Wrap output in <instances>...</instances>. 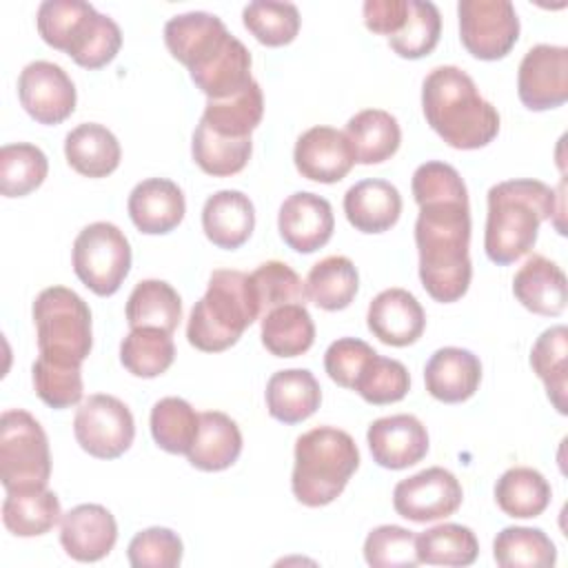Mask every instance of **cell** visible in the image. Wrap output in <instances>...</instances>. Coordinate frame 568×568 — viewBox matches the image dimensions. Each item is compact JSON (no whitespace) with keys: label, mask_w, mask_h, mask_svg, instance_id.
Returning a JSON list of instances; mask_svg holds the SVG:
<instances>
[{"label":"cell","mask_w":568,"mask_h":568,"mask_svg":"<svg viewBox=\"0 0 568 568\" xmlns=\"http://www.w3.org/2000/svg\"><path fill=\"white\" fill-rule=\"evenodd\" d=\"M415 244L419 253V280L426 293L442 304H450L464 297L473 277V264L468 255V195L419 204Z\"/></svg>","instance_id":"1"},{"label":"cell","mask_w":568,"mask_h":568,"mask_svg":"<svg viewBox=\"0 0 568 568\" xmlns=\"http://www.w3.org/2000/svg\"><path fill=\"white\" fill-rule=\"evenodd\" d=\"M422 109L428 126L453 149H481L499 133L497 109L479 93L475 80L453 64L435 67L424 78Z\"/></svg>","instance_id":"2"},{"label":"cell","mask_w":568,"mask_h":568,"mask_svg":"<svg viewBox=\"0 0 568 568\" xmlns=\"http://www.w3.org/2000/svg\"><path fill=\"white\" fill-rule=\"evenodd\" d=\"M484 251L490 262L506 266L530 253L544 220L557 213V193L541 180H506L486 195Z\"/></svg>","instance_id":"3"},{"label":"cell","mask_w":568,"mask_h":568,"mask_svg":"<svg viewBox=\"0 0 568 568\" xmlns=\"http://www.w3.org/2000/svg\"><path fill=\"white\" fill-rule=\"evenodd\" d=\"M255 320L260 308L251 277L235 268H217L189 315L186 339L197 351L220 353L231 348Z\"/></svg>","instance_id":"4"},{"label":"cell","mask_w":568,"mask_h":568,"mask_svg":"<svg viewBox=\"0 0 568 568\" xmlns=\"http://www.w3.org/2000/svg\"><path fill=\"white\" fill-rule=\"evenodd\" d=\"M359 466L355 439L339 428L317 426L295 442L291 488L300 504L320 508L335 501Z\"/></svg>","instance_id":"5"},{"label":"cell","mask_w":568,"mask_h":568,"mask_svg":"<svg viewBox=\"0 0 568 568\" xmlns=\"http://www.w3.org/2000/svg\"><path fill=\"white\" fill-rule=\"evenodd\" d=\"M31 313L40 355L82 366L93 346L87 302L67 286H49L38 293Z\"/></svg>","instance_id":"6"},{"label":"cell","mask_w":568,"mask_h":568,"mask_svg":"<svg viewBox=\"0 0 568 568\" xmlns=\"http://www.w3.org/2000/svg\"><path fill=\"white\" fill-rule=\"evenodd\" d=\"M51 475L49 439L40 422L20 408L0 417V481L7 493L47 488Z\"/></svg>","instance_id":"7"},{"label":"cell","mask_w":568,"mask_h":568,"mask_svg":"<svg viewBox=\"0 0 568 568\" xmlns=\"http://www.w3.org/2000/svg\"><path fill=\"white\" fill-rule=\"evenodd\" d=\"M71 257L78 280L100 297L113 295L131 268L129 240L111 222L84 226L73 242Z\"/></svg>","instance_id":"8"},{"label":"cell","mask_w":568,"mask_h":568,"mask_svg":"<svg viewBox=\"0 0 568 568\" xmlns=\"http://www.w3.org/2000/svg\"><path fill=\"white\" fill-rule=\"evenodd\" d=\"M73 435L91 457L115 459L133 444L135 422L124 402L98 393L89 395L75 410Z\"/></svg>","instance_id":"9"},{"label":"cell","mask_w":568,"mask_h":568,"mask_svg":"<svg viewBox=\"0 0 568 568\" xmlns=\"http://www.w3.org/2000/svg\"><path fill=\"white\" fill-rule=\"evenodd\" d=\"M459 38L479 60H499L519 38V18L510 0H459Z\"/></svg>","instance_id":"10"},{"label":"cell","mask_w":568,"mask_h":568,"mask_svg":"<svg viewBox=\"0 0 568 568\" xmlns=\"http://www.w3.org/2000/svg\"><path fill=\"white\" fill-rule=\"evenodd\" d=\"M464 490L457 477L442 468L430 466L419 470L393 488V508L404 519L426 524L450 517L462 506Z\"/></svg>","instance_id":"11"},{"label":"cell","mask_w":568,"mask_h":568,"mask_svg":"<svg viewBox=\"0 0 568 568\" xmlns=\"http://www.w3.org/2000/svg\"><path fill=\"white\" fill-rule=\"evenodd\" d=\"M517 95L530 111L557 109L568 100V49L535 44L517 71Z\"/></svg>","instance_id":"12"},{"label":"cell","mask_w":568,"mask_h":568,"mask_svg":"<svg viewBox=\"0 0 568 568\" xmlns=\"http://www.w3.org/2000/svg\"><path fill=\"white\" fill-rule=\"evenodd\" d=\"M18 98L36 122L60 124L75 109V84L60 64L36 60L20 71Z\"/></svg>","instance_id":"13"},{"label":"cell","mask_w":568,"mask_h":568,"mask_svg":"<svg viewBox=\"0 0 568 568\" xmlns=\"http://www.w3.org/2000/svg\"><path fill=\"white\" fill-rule=\"evenodd\" d=\"M293 162L302 178L333 184L351 173L355 153L344 131L333 126H311L295 142Z\"/></svg>","instance_id":"14"},{"label":"cell","mask_w":568,"mask_h":568,"mask_svg":"<svg viewBox=\"0 0 568 568\" xmlns=\"http://www.w3.org/2000/svg\"><path fill=\"white\" fill-rule=\"evenodd\" d=\"M277 229L284 244L297 253L322 248L335 229L331 202L311 191L288 195L277 213Z\"/></svg>","instance_id":"15"},{"label":"cell","mask_w":568,"mask_h":568,"mask_svg":"<svg viewBox=\"0 0 568 568\" xmlns=\"http://www.w3.org/2000/svg\"><path fill=\"white\" fill-rule=\"evenodd\" d=\"M366 442L373 462L390 470L415 466L428 453L426 426L415 415L408 413L375 419L368 426Z\"/></svg>","instance_id":"16"},{"label":"cell","mask_w":568,"mask_h":568,"mask_svg":"<svg viewBox=\"0 0 568 568\" xmlns=\"http://www.w3.org/2000/svg\"><path fill=\"white\" fill-rule=\"evenodd\" d=\"M118 541L115 517L100 504H80L60 519V544L75 561H100Z\"/></svg>","instance_id":"17"},{"label":"cell","mask_w":568,"mask_h":568,"mask_svg":"<svg viewBox=\"0 0 568 568\" xmlns=\"http://www.w3.org/2000/svg\"><path fill=\"white\" fill-rule=\"evenodd\" d=\"M366 324L382 344L408 346L422 337L426 313L406 288H386L371 300Z\"/></svg>","instance_id":"18"},{"label":"cell","mask_w":568,"mask_h":568,"mask_svg":"<svg viewBox=\"0 0 568 568\" xmlns=\"http://www.w3.org/2000/svg\"><path fill=\"white\" fill-rule=\"evenodd\" d=\"M129 217L140 233L164 235L171 233L186 213L182 189L166 178H149L129 193Z\"/></svg>","instance_id":"19"},{"label":"cell","mask_w":568,"mask_h":568,"mask_svg":"<svg viewBox=\"0 0 568 568\" xmlns=\"http://www.w3.org/2000/svg\"><path fill=\"white\" fill-rule=\"evenodd\" d=\"M229 29L215 13L189 11L164 24V42L171 55L189 71L209 60L229 38Z\"/></svg>","instance_id":"20"},{"label":"cell","mask_w":568,"mask_h":568,"mask_svg":"<svg viewBox=\"0 0 568 568\" xmlns=\"http://www.w3.org/2000/svg\"><path fill=\"white\" fill-rule=\"evenodd\" d=\"M479 382V357L457 346H444L435 351L424 368L426 390L444 404H459L470 399L477 393Z\"/></svg>","instance_id":"21"},{"label":"cell","mask_w":568,"mask_h":568,"mask_svg":"<svg viewBox=\"0 0 568 568\" xmlns=\"http://www.w3.org/2000/svg\"><path fill=\"white\" fill-rule=\"evenodd\" d=\"M517 302L535 315H561L568 302V284L564 271L548 257L530 255L513 277Z\"/></svg>","instance_id":"22"},{"label":"cell","mask_w":568,"mask_h":568,"mask_svg":"<svg viewBox=\"0 0 568 568\" xmlns=\"http://www.w3.org/2000/svg\"><path fill=\"white\" fill-rule=\"evenodd\" d=\"M202 229L217 248H240L255 229L253 202L235 189L213 193L202 206Z\"/></svg>","instance_id":"23"},{"label":"cell","mask_w":568,"mask_h":568,"mask_svg":"<svg viewBox=\"0 0 568 568\" xmlns=\"http://www.w3.org/2000/svg\"><path fill=\"white\" fill-rule=\"evenodd\" d=\"M191 80L209 100H224L240 93L251 80V53L233 33L202 64L193 67Z\"/></svg>","instance_id":"24"},{"label":"cell","mask_w":568,"mask_h":568,"mask_svg":"<svg viewBox=\"0 0 568 568\" xmlns=\"http://www.w3.org/2000/svg\"><path fill=\"white\" fill-rule=\"evenodd\" d=\"M344 213L362 233H384L402 215V195L386 180H362L344 193Z\"/></svg>","instance_id":"25"},{"label":"cell","mask_w":568,"mask_h":568,"mask_svg":"<svg viewBox=\"0 0 568 568\" xmlns=\"http://www.w3.org/2000/svg\"><path fill=\"white\" fill-rule=\"evenodd\" d=\"M322 402V388L306 368H286L271 375L266 384L268 415L282 424H300L308 419Z\"/></svg>","instance_id":"26"},{"label":"cell","mask_w":568,"mask_h":568,"mask_svg":"<svg viewBox=\"0 0 568 568\" xmlns=\"http://www.w3.org/2000/svg\"><path fill=\"white\" fill-rule=\"evenodd\" d=\"M64 155L73 171L84 178H106L120 166L118 138L98 122H82L64 138Z\"/></svg>","instance_id":"27"},{"label":"cell","mask_w":568,"mask_h":568,"mask_svg":"<svg viewBox=\"0 0 568 568\" xmlns=\"http://www.w3.org/2000/svg\"><path fill=\"white\" fill-rule=\"evenodd\" d=\"M242 453V433L237 424L220 410L200 413V430L197 437L186 453L191 466L217 473L237 462Z\"/></svg>","instance_id":"28"},{"label":"cell","mask_w":568,"mask_h":568,"mask_svg":"<svg viewBox=\"0 0 568 568\" xmlns=\"http://www.w3.org/2000/svg\"><path fill=\"white\" fill-rule=\"evenodd\" d=\"M95 18V7L84 0H44L38 7L36 24L49 47L71 55L91 31Z\"/></svg>","instance_id":"29"},{"label":"cell","mask_w":568,"mask_h":568,"mask_svg":"<svg viewBox=\"0 0 568 568\" xmlns=\"http://www.w3.org/2000/svg\"><path fill=\"white\" fill-rule=\"evenodd\" d=\"M344 135L359 164H379L393 158L402 142L397 118L384 109H364L355 113L346 122Z\"/></svg>","instance_id":"30"},{"label":"cell","mask_w":568,"mask_h":568,"mask_svg":"<svg viewBox=\"0 0 568 568\" xmlns=\"http://www.w3.org/2000/svg\"><path fill=\"white\" fill-rule=\"evenodd\" d=\"M262 344L275 357L304 355L315 342V324L304 304H282L262 317Z\"/></svg>","instance_id":"31"},{"label":"cell","mask_w":568,"mask_h":568,"mask_svg":"<svg viewBox=\"0 0 568 568\" xmlns=\"http://www.w3.org/2000/svg\"><path fill=\"white\" fill-rule=\"evenodd\" d=\"M182 320V300L164 280H142L126 300V322L131 328H162L173 333Z\"/></svg>","instance_id":"32"},{"label":"cell","mask_w":568,"mask_h":568,"mask_svg":"<svg viewBox=\"0 0 568 568\" xmlns=\"http://www.w3.org/2000/svg\"><path fill=\"white\" fill-rule=\"evenodd\" d=\"M359 288V275L355 264L346 255H328L313 264L306 275V297L324 311L346 308Z\"/></svg>","instance_id":"33"},{"label":"cell","mask_w":568,"mask_h":568,"mask_svg":"<svg viewBox=\"0 0 568 568\" xmlns=\"http://www.w3.org/2000/svg\"><path fill=\"white\" fill-rule=\"evenodd\" d=\"M552 490L548 479L530 468L515 466L508 468L495 484V501L508 515L517 519L539 517L550 504Z\"/></svg>","instance_id":"34"},{"label":"cell","mask_w":568,"mask_h":568,"mask_svg":"<svg viewBox=\"0 0 568 568\" xmlns=\"http://www.w3.org/2000/svg\"><path fill=\"white\" fill-rule=\"evenodd\" d=\"M62 519L60 499L53 490L7 493L2 501V521L16 537H38L49 532Z\"/></svg>","instance_id":"35"},{"label":"cell","mask_w":568,"mask_h":568,"mask_svg":"<svg viewBox=\"0 0 568 568\" xmlns=\"http://www.w3.org/2000/svg\"><path fill=\"white\" fill-rule=\"evenodd\" d=\"M264 98L255 80H251L240 93L224 100H206L202 122L226 138H251L253 129L262 122Z\"/></svg>","instance_id":"36"},{"label":"cell","mask_w":568,"mask_h":568,"mask_svg":"<svg viewBox=\"0 0 568 568\" xmlns=\"http://www.w3.org/2000/svg\"><path fill=\"white\" fill-rule=\"evenodd\" d=\"M253 153L251 138H226L211 131L202 120L197 122L191 140V155L195 164L213 175L229 178L240 173Z\"/></svg>","instance_id":"37"},{"label":"cell","mask_w":568,"mask_h":568,"mask_svg":"<svg viewBox=\"0 0 568 568\" xmlns=\"http://www.w3.org/2000/svg\"><path fill=\"white\" fill-rule=\"evenodd\" d=\"M493 557L501 568H550L557 548L541 528L508 526L493 541Z\"/></svg>","instance_id":"38"},{"label":"cell","mask_w":568,"mask_h":568,"mask_svg":"<svg viewBox=\"0 0 568 568\" xmlns=\"http://www.w3.org/2000/svg\"><path fill=\"white\" fill-rule=\"evenodd\" d=\"M566 357H568V328L564 324L546 328L532 344L530 366L544 382L548 399L557 413L566 415Z\"/></svg>","instance_id":"39"},{"label":"cell","mask_w":568,"mask_h":568,"mask_svg":"<svg viewBox=\"0 0 568 568\" xmlns=\"http://www.w3.org/2000/svg\"><path fill=\"white\" fill-rule=\"evenodd\" d=\"M175 359L171 333L162 328H131L120 344L122 366L142 379L162 375Z\"/></svg>","instance_id":"40"},{"label":"cell","mask_w":568,"mask_h":568,"mask_svg":"<svg viewBox=\"0 0 568 568\" xmlns=\"http://www.w3.org/2000/svg\"><path fill=\"white\" fill-rule=\"evenodd\" d=\"M151 435L155 444L173 455H186L200 430V415L182 397H162L151 408Z\"/></svg>","instance_id":"41"},{"label":"cell","mask_w":568,"mask_h":568,"mask_svg":"<svg viewBox=\"0 0 568 568\" xmlns=\"http://www.w3.org/2000/svg\"><path fill=\"white\" fill-rule=\"evenodd\" d=\"M479 555L475 532L462 524H439L417 535V559L428 566H470Z\"/></svg>","instance_id":"42"},{"label":"cell","mask_w":568,"mask_h":568,"mask_svg":"<svg viewBox=\"0 0 568 568\" xmlns=\"http://www.w3.org/2000/svg\"><path fill=\"white\" fill-rule=\"evenodd\" d=\"M49 173V160L40 146L29 142L0 149V191L4 197H22L36 191Z\"/></svg>","instance_id":"43"},{"label":"cell","mask_w":568,"mask_h":568,"mask_svg":"<svg viewBox=\"0 0 568 568\" xmlns=\"http://www.w3.org/2000/svg\"><path fill=\"white\" fill-rule=\"evenodd\" d=\"M442 33L439 9L428 0H408V13L404 27L388 38L390 49L408 60H419L428 55Z\"/></svg>","instance_id":"44"},{"label":"cell","mask_w":568,"mask_h":568,"mask_svg":"<svg viewBox=\"0 0 568 568\" xmlns=\"http://www.w3.org/2000/svg\"><path fill=\"white\" fill-rule=\"evenodd\" d=\"M300 11L293 2L255 0L242 9L244 27L266 47H284L300 31Z\"/></svg>","instance_id":"45"},{"label":"cell","mask_w":568,"mask_h":568,"mask_svg":"<svg viewBox=\"0 0 568 568\" xmlns=\"http://www.w3.org/2000/svg\"><path fill=\"white\" fill-rule=\"evenodd\" d=\"M410 388V375L406 366L397 359L384 357L375 353L357 375L353 390L359 393V397L368 404L384 406L395 404L406 397Z\"/></svg>","instance_id":"46"},{"label":"cell","mask_w":568,"mask_h":568,"mask_svg":"<svg viewBox=\"0 0 568 568\" xmlns=\"http://www.w3.org/2000/svg\"><path fill=\"white\" fill-rule=\"evenodd\" d=\"M248 277L260 308V320L282 304H304L308 300L300 275L280 260H268L260 264Z\"/></svg>","instance_id":"47"},{"label":"cell","mask_w":568,"mask_h":568,"mask_svg":"<svg viewBox=\"0 0 568 568\" xmlns=\"http://www.w3.org/2000/svg\"><path fill=\"white\" fill-rule=\"evenodd\" d=\"M36 395L51 408H71L82 399V373L80 366L60 364L38 355L31 366Z\"/></svg>","instance_id":"48"},{"label":"cell","mask_w":568,"mask_h":568,"mask_svg":"<svg viewBox=\"0 0 568 568\" xmlns=\"http://www.w3.org/2000/svg\"><path fill=\"white\" fill-rule=\"evenodd\" d=\"M364 559L373 568H415L417 535L402 526H377L366 535Z\"/></svg>","instance_id":"49"},{"label":"cell","mask_w":568,"mask_h":568,"mask_svg":"<svg viewBox=\"0 0 568 568\" xmlns=\"http://www.w3.org/2000/svg\"><path fill=\"white\" fill-rule=\"evenodd\" d=\"M182 539L171 528L153 526L140 530L126 548L133 568H175L182 561Z\"/></svg>","instance_id":"50"},{"label":"cell","mask_w":568,"mask_h":568,"mask_svg":"<svg viewBox=\"0 0 568 568\" xmlns=\"http://www.w3.org/2000/svg\"><path fill=\"white\" fill-rule=\"evenodd\" d=\"M410 189H413V197H415L417 206L424 202H433V200L468 195V189H466L462 175L457 173V169L446 162H437V160L424 162L415 169Z\"/></svg>","instance_id":"51"},{"label":"cell","mask_w":568,"mask_h":568,"mask_svg":"<svg viewBox=\"0 0 568 568\" xmlns=\"http://www.w3.org/2000/svg\"><path fill=\"white\" fill-rule=\"evenodd\" d=\"M377 351L368 346L364 339L357 337H339L335 339L326 353H324V368L328 377L342 386L353 388L357 375L362 373L364 364L375 355Z\"/></svg>","instance_id":"52"},{"label":"cell","mask_w":568,"mask_h":568,"mask_svg":"<svg viewBox=\"0 0 568 568\" xmlns=\"http://www.w3.org/2000/svg\"><path fill=\"white\" fill-rule=\"evenodd\" d=\"M122 47V31L118 22L104 13L98 16L93 29L84 38V42L73 51V62L84 69H100L109 64Z\"/></svg>","instance_id":"53"},{"label":"cell","mask_w":568,"mask_h":568,"mask_svg":"<svg viewBox=\"0 0 568 568\" xmlns=\"http://www.w3.org/2000/svg\"><path fill=\"white\" fill-rule=\"evenodd\" d=\"M362 13L368 31L390 38L404 27L408 0H366Z\"/></svg>","instance_id":"54"}]
</instances>
